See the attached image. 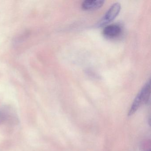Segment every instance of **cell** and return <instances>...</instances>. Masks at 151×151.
<instances>
[{
  "mask_svg": "<svg viewBox=\"0 0 151 151\" xmlns=\"http://www.w3.org/2000/svg\"><path fill=\"white\" fill-rule=\"evenodd\" d=\"M5 119H6V116L3 113L0 112V123L3 122Z\"/></svg>",
  "mask_w": 151,
  "mask_h": 151,
  "instance_id": "cell-5",
  "label": "cell"
},
{
  "mask_svg": "<svg viewBox=\"0 0 151 151\" xmlns=\"http://www.w3.org/2000/svg\"><path fill=\"white\" fill-rule=\"evenodd\" d=\"M104 3L102 0H86L82 3V7L84 10H96L102 7Z\"/></svg>",
  "mask_w": 151,
  "mask_h": 151,
  "instance_id": "cell-4",
  "label": "cell"
},
{
  "mask_svg": "<svg viewBox=\"0 0 151 151\" xmlns=\"http://www.w3.org/2000/svg\"><path fill=\"white\" fill-rule=\"evenodd\" d=\"M150 81L149 79L141 88L133 101L129 111L128 115H132L142 105L147 103L150 99Z\"/></svg>",
  "mask_w": 151,
  "mask_h": 151,
  "instance_id": "cell-1",
  "label": "cell"
},
{
  "mask_svg": "<svg viewBox=\"0 0 151 151\" xmlns=\"http://www.w3.org/2000/svg\"><path fill=\"white\" fill-rule=\"evenodd\" d=\"M122 32V28L117 24H112L106 26L103 31L104 36L108 38H114L118 37Z\"/></svg>",
  "mask_w": 151,
  "mask_h": 151,
  "instance_id": "cell-3",
  "label": "cell"
},
{
  "mask_svg": "<svg viewBox=\"0 0 151 151\" xmlns=\"http://www.w3.org/2000/svg\"><path fill=\"white\" fill-rule=\"evenodd\" d=\"M121 9V5L118 2H115L108 9L102 18L97 24L99 27H103L114 21L118 15Z\"/></svg>",
  "mask_w": 151,
  "mask_h": 151,
  "instance_id": "cell-2",
  "label": "cell"
}]
</instances>
